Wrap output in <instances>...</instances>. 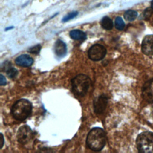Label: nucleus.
Returning a JSON list of instances; mask_svg holds the SVG:
<instances>
[{
  "label": "nucleus",
  "instance_id": "nucleus-19",
  "mask_svg": "<svg viewBox=\"0 0 153 153\" xmlns=\"http://www.w3.org/2000/svg\"><path fill=\"white\" fill-rule=\"evenodd\" d=\"M7 84V81L4 75L2 74L0 75V85H4Z\"/></svg>",
  "mask_w": 153,
  "mask_h": 153
},
{
  "label": "nucleus",
  "instance_id": "nucleus-3",
  "mask_svg": "<svg viewBox=\"0 0 153 153\" xmlns=\"http://www.w3.org/2000/svg\"><path fill=\"white\" fill-rule=\"evenodd\" d=\"M73 93L78 96H85L91 85V79L86 75L79 74L71 80Z\"/></svg>",
  "mask_w": 153,
  "mask_h": 153
},
{
  "label": "nucleus",
  "instance_id": "nucleus-20",
  "mask_svg": "<svg viewBox=\"0 0 153 153\" xmlns=\"http://www.w3.org/2000/svg\"><path fill=\"white\" fill-rule=\"evenodd\" d=\"M0 135H1V139H0V140H1V143H1V148H2V146H3L4 143V136H3L2 134L1 133Z\"/></svg>",
  "mask_w": 153,
  "mask_h": 153
},
{
  "label": "nucleus",
  "instance_id": "nucleus-21",
  "mask_svg": "<svg viewBox=\"0 0 153 153\" xmlns=\"http://www.w3.org/2000/svg\"><path fill=\"white\" fill-rule=\"evenodd\" d=\"M14 27L13 26H11V27H7L6 29H5V30H9V29H13Z\"/></svg>",
  "mask_w": 153,
  "mask_h": 153
},
{
  "label": "nucleus",
  "instance_id": "nucleus-4",
  "mask_svg": "<svg viewBox=\"0 0 153 153\" xmlns=\"http://www.w3.org/2000/svg\"><path fill=\"white\" fill-rule=\"evenodd\" d=\"M136 145L139 152L153 153V133L143 131L140 133L136 138Z\"/></svg>",
  "mask_w": 153,
  "mask_h": 153
},
{
  "label": "nucleus",
  "instance_id": "nucleus-2",
  "mask_svg": "<svg viewBox=\"0 0 153 153\" xmlns=\"http://www.w3.org/2000/svg\"><path fill=\"white\" fill-rule=\"evenodd\" d=\"M32 108V104L29 100L23 99H20L13 105L11 114L15 119L22 121L30 115Z\"/></svg>",
  "mask_w": 153,
  "mask_h": 153
},
{
  "label": "nucleus",
  "instance_id": "nucleus-9",
  "mask_svg": "<svg viewBox=\"0 0 153 153\" xmlns=\"http://www.w3.org/2000/svg\"><path fill=\"white\" fill-rule=\"evenodd\" d=\"M108 103V97L105 94L100 95L94 101V109L95 113L101 114L104 112Z\"/></svg>",
  "mask_w": 153,
  "mask_h": 153
},
{
  "label": "nucleus",
  "instance_id": "nucleus-16",
  "mask_svg": "<svg viewBox=\"0 0 153 153\" xmlns=\"http://www.w3.org/2000/svg\"><path fill=\"white\" fill-rule=\"evenodd\" d=\"M115 26L118 30H123L125 27V23L121 17H116L115 20Z\"/></svg>",
  "mask_w": 153,
  "mask_h": 153
},
{
  "label": "nucleus",
  "instance_id": "nucleus-15",
  "mask_svg": "<svg viewBox=\"0 0 153 153\" xmlns=\"http://www.w3.org/2000/svg\"><path fill=\"white\" fill-rule=\"evenodd\" d=\"M137 17V12L133 10H127L124 14V19L129 22L133 21Z\"/></svg>",
  "mask_w": 153,
  "mask_h": 153
},
{
  "label": "nucleus",
  "instance_id": "nucleus-13",
  "mask_svg": "<svg viewBox=\"0 0 153 153\" xmlns=\"http://www.w3.org/2000/svg\"><path fill=\"white\" fill-rule=\"evenodd\" d=\"M100 24L102 27L106 30H111L114 26L112 20L108 16H105L102 18Z\"/></svg>",
  "mask_w": 153,
  "mask_h": 153
},
{
  "label": "nucleus",
  "instance_id": "nucleus-7",
  "mask_svg": "<svg viewBox=\"0 0 153 153\" xmlns=\"http://www.w3.org/2000/svg\"><path fill=\"white\" fill-rule=\"evenodd\" d=\"M142 98L149 103H153V78L146 81L142 88Z\"/></svg>",
  "mask_w": 153,
  "mask_h": 153
},
{
  "label": "nucleus",
  "instance_id": "nucleus-14",
  "mask_svg": "<svg viewBox=\"0 0 153 153\" xmlns=\"http://www.w3.org/2000/svg\"><path fill=\"white\" fill-rule=\"evenodd\" d=\"M5 71L8 76L10 78H14L18 74L17 70L16 68L11 66L10 63H8L7 64H5Z\"/></svg>",
  "mask_w": 153,
  "mask_h": 153
},
{
  "label": "nucleus",
  "instance_id": "nucleus-6",
  "mask_svg": "<svg viewBox=\"0 0 153 153\" xmlns=\"http://www.w3.org/2000/svg\"><path fill=\"white\" fill-rule=\"evenodd\" d=\"M33 133L31 128L27 125L21 126L17 133V141L22 144L27 143L33 137Z\"/></svg>",
  "mask_w": 153,
  "mask_h": 153
},
{
  "label": "nucleus",
  "instance_id": "nucleus-18",
  "mask_svg": "<svg viewBox=\"0 0 153 153\" xmlns=\"http://www.w3.org/2000/svg\"><path fill=\"white\" fill-rule=\"evenodd\" d=\"M41 45L39 44H38V45H35L33 47H31L28 51L30 53H33V54H38L39 52V51L41 50Z\"/></svg>",
  "mask_w": 153,
  "mask_h": 153
},
{
  "label": "nucleus",
  "instance_id": "nucleus-22",
  "mask_svg": "<svg viewBox=\"0 0 153 153\" xmlns=\"http://www.w3.org/2000/svg\"><path fill=\"white\" fill-rule=\"evenodd\" d=\"M151 8L153 9V0L151 1Z\"/></svg>",
  "mask_w": 153,
  "mask_h": 153
},
{
  "label": "nucleus",
  "instance_id": "nucleus-11",
  "mask_svg": "<svg viewBox=\"0 0 153 153\" xmlns=\"http://www.w3.org/2000/svg\"><path fill=\"white\" fill-rule=\"evenodd\" d=\"M54 50L56 54L59 57H63L67 52L66 44L60 39H58L54 46Z\"/></svg>",
  "mask_w": 153,
  "mask_h": 153
},
{
  "label": "nucleus",
  "instance_id": "nucleus-1",
  "mask_svg": "<svg viewBox=\"0 0 153 153\" xmlns=\"http://www.w3.org/2000/svg\"><path fill=\"white\" fill-rule=\"evenodd\" d=\"M106 142V134L104 130L99 127L92 128L88 133L86 143L87 146L94 151H101Z\"/></svg>",
  "mask_w": 153,
  "mask_h": 153
},
{
  "label": "nucleus",
  "instance_id": "nucleus-8",
  "mask_svg": "<svg viewBox=\"0 0 153 153\" xmlns=\"http://www.w3.org/2000/svg\"><path fill=\"white\" fill-rule=\"evenodd\" d=\"M142 53L148 56H153V35L145 36L141 45Z\"/></svg>",
  "mask_w": 153,
  "mask_h": 153
},
{
  "label": "nucleus",
  "instance_id": "nucleus-17",
  "mask_svg": "<svg viewBox=\"0 0 153 153\" xmlns=\"http://www.w3.org/2000/svg\"><path fill=\"white\" fill-rule=\"evenodd\" d=\"M78 14V11H72L67 15H66L63 19H62V22H66L74 18H75Z\"/></svg>",
  "mask_w": 153,
  "mask_h": 153
},
{
  "label": "nucleus",
  "instance_id": "nucleus-10",
  "mask_svg": "<svg viewBox=\"0 0 153 153\" xmlns=\"http://www.w3.org/2000/svg\"><path fill=\"white\" fill-rule=\"evenodd\" d=\"M33 60L27 54H22L15 59V63L22 67H29L32 65Z\"/></svg>",
  "mask_w": 153,
  "mask_h": 153
},
{
  "label": "nucleus",
  "instance_id": "nucleus-5",
  "mask_svg": "<svg viewBox=\"0 0 153 153\" xmlns=\"http://www.w3.org/2000/svg\"><path fill=\"white\" fill-rule=\"evenodd\" d=\"M106 54V50L100 44H94L91 46L88 51V57L93 61H99L104 58Z\"/></svg>",
  "mask_w": 153,
  "mask_h": 153
},
{
  "label": "nucleus",
  "instance_id": "nucleus-12",
  "mask_svg": "<svg viewBox=\"0 0 153 153\" xmlns=\"http://www.w3.org/2000/svg\"><path fill=\"white\" fill-rule=\"evenodd\" d=\"M69 36L72 39L79 41H84L87 38L86 33L78 29L71 30L69 33Z\"/></svg>",
  "mask_w": 153,
  "mask_h": 153
}]
</instances>
